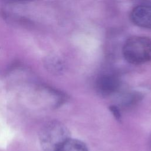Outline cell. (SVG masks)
<instances>
[{
  "label": "cell",
  "instance_id": "cell-1",
  "mask_svg": "<svg viewBox=\"0 0 151 151\" xmlns=\"http://www.w3.org/2000/svg\"><path fill=\"white\" fill-rule=\"evenodd\" d=\"M125 60L133 64L145 63L151 59V40L145 37L128 39L123 47Z\"/></svg>",
  "mask_w": 151,
  "mask_h": 151
},
{
  "label": "cell",
  "instance_id": "cell-5",
  "mask_svg": "<svg viewBox=\"0 0 151 151\" xmlns=\"http://www.w3.org/2000/svg\"><path fill=\"white\" fill-rule=\"evenodd\" d=\"M55 151H88V150L84 142L70 137Z\"/></svg>",
  "mask_w": 151,
  "mask_h": 151
},
{
  "label": "cell",
  "instance_id": "cell-7",
  "mask_svg": "<svg viewBox=\"0 0 151 151\" xmlns=\"http://www.w3.org/2000/svg\"><path fill=\"white\" fill-rule=\"evenodd\" d=\"M8 2H18L19 1H21V0H5Z\"/></svg>",
  "mask_w": 151,
  "mask_h": 151
},
{
  "label": "cell",
  "instance_id": "cell-6",
  "mask_svg": "<svg viewBox=\"0 0 151 151\" xmlns=\"http://www.w3.org/2000/svg\"><path fill=\"white\" fill-rule=\"evenodd\" d=\"M110 110L112 111V113H113L115 117L117 119H119L120 118V113H119V111L118 109L116 107L112 106L111 107H110Z\"/></svg>",
  "mask_w": 151,
  "mask_h": 151
},
{
  "label": "cell",
  "instance_id": "cell-4",
  "mask_svg": "<svg viewBox=\"0 0 151 151\" xmlns=\"http://www.w3.org/2000/svg\"><path fill=\"white\" fill-rule=\"evenodd\" d=\"M132 21L137 26L151 29V5H138L130 13Z\"/></svg>",
  "mask_w": 151,
  "mask_h": 151
},
{
  "label": "cell",
  "instance_id": "cell-3",
  "mask_svg": "<svg viewBox=\"0 0 151 151\" xmlns=\"http://www.w3.org/2000/svg\"><path fill=\"white\" fill-rule=\"evenodd\" d=\"M120 85L118 77L113 74H103L96 81V88L98 93L103 96H109L116 92Z\"/></svg>",
  "mask_w": 151,
  "mask_h": 151
},
{
  "label": "cell",
  "instance_id": "cell-2",
  "mask_svg": "<svg viewBox=\"0 0 151 151\" xmlns=\"http://www.w3.org/2000/svg\"><path fill=\"white\" fill-rule=\"evenodd\" d=\"M69 138L70 133L68 129L56 121L46 124L40 134L41 146L44 151H55Z\"/></svg>",
  "mask_w": 151,
  "mask_h": 151
}]
</instances>
